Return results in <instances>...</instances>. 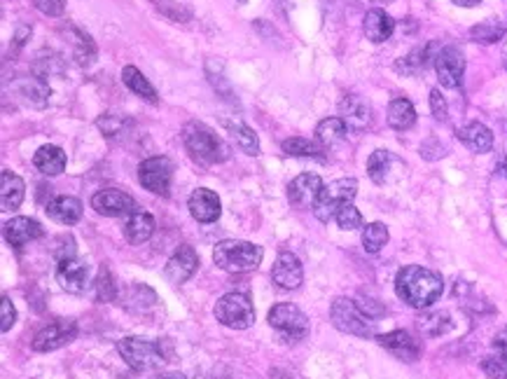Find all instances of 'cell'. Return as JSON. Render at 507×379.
I'll return each mask as SVG.
<instances>
[{
	"instance_id": "obj_50",
	"label": "cell",
	"mask_w": 507,
	"mask_h": 379,
	"mask_svg": "<svg viewBox=\"0 0 507 379\" xmlns=\"http://www.w3.org/2000/svg\"><path fill=\"white\" fill-rule=\"evenodd\" d=\"M155 3H157V5H162V0H155Z\"/></svg>"
},
{
	"instance_id": "obj_49",
	"label": "cell",
	"mask_w": 507,
	"mask_h": 379,
	"mask_svg": "<svg viewBox=\"0 0 507 379\" xmlns=\"http://www.w3.org/2000/svg\"><path fill=\"white\" fill-rule=\"evenodd\" d=\"M503 64H505V68H507V43H505V50H503Z\"/></svg>"
},
{
	"instance_id": "obj_32",
	"label": "cell",
	"mask_w": 507,
	"mask_h": 379,
	"mask_svg": "<svg viewBox=\"0 0 507 379\" xmlns=\"http://www.w3.org/2000/svg\"><path fill=\"white\" fill-rule=\"evenodd\" d=\"M17 89H19L21 97L27 98V104L35 105V108H42L50 101V87L45 85V80L24 78L17 82Z\"/></svg>"
},
{
	"instance_id": "obj_17",
	"label": "cell",
	"mask_w": 507,
	"mask_h": 379,
	"mask_svg": "<svg viewBox=\"0 0 507 379\" xmlns=\"http://www.w3.org/2000/svg\"><path fill=\"white\" fill-rule=\"evenodd\" d=\"M89 276L91 267L85 260H78V258L61 260L59 267H57V282L68 293H85L87 286H89Z\"/></svg>"
},
{
	"instance_id": "obj_48",
	"label": "cell",
	"mask_w": 507,
	"mask_h": 379,
	"mask_svg": "<svg viewBox=\"0 0 507 379\" xmlns=\"http://www.w3.org/2000/svg\"><path fill=\"white\" fill-rule=\"evenodd\" d=\"M157 379H188L182 373H171V375H162V377H157Z\"/></svg>"
},
{
	"instance_id": "obj_37",
	"label": "cell",
	"mask_w": 507,
	"mask_h": 379,
	"mask_svg": "<svg viewBox=\"0 0 507 379\" xmlns=\"http://www.w3.org/2000/svg\"><path fill=\"white\" fill-rule=\"evenodd\" d=\"M94 293H96L98 302H112L118 298V283H115V276L108 267H101L96 275V282H94Z\"/></svg>"
},
{
	"instance_id": "obj_44",
	"label": "cell",
	"mask_w": 507,
	"mask_h": 379,
	"mask_svg": "<svg viewBox=\"0 0 507 379\" xmlns=\"http://www.w3.org/2000/svg\"><path fill=\"white\" fill-rule=\"evenodd\" d=\"M57 249H54V258L57 260H68V258H75V239H73L71 235H64L57 239Z\"/></svg>"
},
{
	"instance_id": "obj_40",
	"label": "cell",
	"mask_w": 507,
	"mask_h": 379,
	"mask_svg": "<svg viewBox=\"0 0 507 379\" xmlns=\"http://www.w3.org/2000/svg\"><path fill=\"white\" fill-rule=\"evenodd\" d=\"M481 370L491 379H507V360L501 356H488L481 360Z\"/></svg>"
},
{
	"instance_id": "obj_16",
	"label": "cell",
	"mask_w": 507,
	"mask_h": 379,
	"mask_svg": "<svg viewBox=\"0 0 507 379\" xmlns=\"http://www.w3.org/2000/svg\"><path fill=\"white\" fill-rule=\"evenodd\" d=\"M320 190H323V178L319 174H302L288 185V202L293 204L295 209H313Z\"/></svg>"
},
{
	"instance_id": "obj_19",
	"label": "cell",
	"mask_w": 507,
	"mask_h": 379,
	"mask_svg": "<svg viewBox=\"0 0 507 379\" xmlns=\"http://www.w3.org/2000/svg\"><path fill=\"white\" fill-rule=\"evenodd\" d=\"M3 235H5V242L12 249H21V246H27V244L42 236V225L38 220H33V218L17 216L3 225Z\"/></svg>"
},
{
	"instance_id": "obj_3",
	"label": "cell",
	"mask_w": 507,
	"mask_h": 379,
	"mask_svg": "<svg viewBox=\"0 0 507 379\" xmlns=\"http://www.w3.org/2000/svg\"><path fill=\"white\" fill-rule=\"evenodd\" d=\"M265 251L257 244L241 242V239H225V242L215 244L213 262L222 272L229 275H243V272H253L260 267Z\"/></svg>"
},
{
	"instance_id": "obj_33",
	"label": "cell",
	"mask_w": 507,
	"mask_h": 379,
	"mask_svg": "<svg viewBox=\"0 0 507 379\" xmlns=\"http://www.w3.org/2000/svg\"><path fill=\"white\" fill-rule=\"evenodd\" d=\"M225 127H227L229 134L234 136L236 145L246 155H260V141H257V134L250 127H246L243 122H225Z\"/></svg>"
},
{
	"instance_id": "obj_12",
	"label": "cell",
	"mask_w": 507,
	"mask_h": 379,
	"mask_svg": "<svg viewBox=\"0 0 507 379\" xmlns=\"http://www.w3.org/2000/svg\"><path fill=\"white\" fill-rule=\"evenodd\" d=\"M435 73L440 78V85L447 89H458L463 85V75H465V57L456 45L442 47L435 54Z\"/></svg>"
},
{
	"instance_id": "obj_45",
	"label": "cell",
	"mask_w": 507,
	"mask_h": 379,
	"mask_svg": "<svg viewBox=\"0 0 507 379\" xmlns=\"http://www.w3.org/2000/svg\"><path fill=\"white\" fill-rule=\"evenodd\" d=\"M356 302H358V307L363 309L365 314L370 316V319H379V316L386 314V309L381 307V305H379L377 300H370V298L365 300V298H363V300H356Z\"/></svg>"
},
{
	"instance_id": "obj_26",
	"label": "cell",
	"mask_w": 507,
	"mask_h": 379,
	"mask_svg": "<svg viewBox=\"0 0 507 379\" xmlns=\"http://www.w3.org/2000/svg\"><path fill=\"white\" fill-rule=\"evenodd\" d=\"M155 235V218L145 213V211H136L131 213L127 225H124V239L131 244V246H141Z\"/></svg>"
},
{
	"instance_id": "obj_22",
	"label": "cell",
	"mask_w": 507,
	"mask_h": 379,
	"mask_svg": "<svg viewBox=\"0 0 507 379\" xmlns=\"http://www.w3.org/2000/svg\"><path fill=\"white\" fill-rule=\"evenodd\" d=\"M363 31L372 43H386L393 35V31H396V21H393V17L386 10L374 7V10L365 14Z\"/></svg>"
},
{
	"instance_id": "obj_52",
	"label": "cell",
	"mask_w": 507,
	"mask_h": 379,
	"mask_svg": "<svg viewBox=\"0 0 507 379\" xmlns=\"http://www.w3.org/2000/svg\"><path fill=\"white\" fill-rule=\"evenodd\" d=\"M505 176H507V164H505Z\"/></svg>"
},
{
	"instance_id": "obj_5",
	"label": "cell",
	"mask_w": 507,
	"mask_h": 379,
	"mask_svg": "<svg viewBox=\"0 0 507 379\" xmlns=\"http://www.w3.org/2000/svg\"><path fill=\"white\" fill-rule=\"evenodd\" d=\"M358 195V181L356 178H339L332 183L323 185L319 199L313 204V216L320 222H330L337 218V213L344 209L346 204H353Z\"/></svg>"
},
{
	"instance_id": "obj_14",
	"label": "cell",
	"mask_w": 507,
	"mask_h": 379,
	"mask_svg": "<svg viewBox=\"0 0 507 379\" xmlns=\"http://www.w3.org/2000/svg\"><path fill=\"white\" fill-rule=\"evenodd\" d=\"M272 279L280 290H297L304 282V269H302V262H299L297 255L290 253V251L279 253L272 267Z\"/></svg>"
},
{
	"instance_id": "obj_7",
	"label": "cell",
	"mask_w": 507,
	"mask_h": 379,
	"mask_svg": "<svg viewBox=\"0 0 507 379\" xmlns=\"http://www.w3.org/2000/svg\"><path fill=\"white\" fill-rule=\"evenodd\" d=\"M215 319L232 330H248L255 323V307L246 293H227L215 302Z\"/></svg>"
},
{
	"instance_id": "obj_39",
	"label": "cell",
	"mask_w": 507,
	"mask_h": 379,
	"mask_svg": "<svg viewBox=\"0 0 507 379\" xmlns=\"http://www.w3.org/2000/svg\"><path fill=\"white\" fill-rule=\"evenodd\" d=\"M334 220H337L339 228L346 229V232H353V229L363 228V213H360L353 204H346L344 209L339 211Z\"/></svg>"
},
{
	"instance_id": "obj_31",
	"label": "cell",
	"mask_w": 507,
	"mask_h": 379,
	"mask_svg": "<svg viewBox=\"0 0 507 379\" xmlns=\"http://www.w3.org/2000/svg\"><path fill=\"white\" fill-rule=\"evenodd\" d=\"M346 134H349V127H346V122L342 118H327L316 127V138H319V143L326 145V148L344 143Z\"/></svg>"
},
{
	"instance_id": "obj_41",
	"label": "cell",
	"mask_w": 507,
	"mask_h": 379,
	"mask_svg": "<svg viewBox=\"0 0 507 379\" xmlns=\"http://www.w3.org/2000/svg\"><path fill=\"white\" fill-rule=\"evenodd\" d=\"M14 321H17V309H14L12 300L3 295V300H0V330L7 333L14 326Z\"/></svg>"
},
{
	"instance_id": "obj_42",
	"label": "cell",
	"mask_w": 507,
	"mask_h": 379,
	"mask_svg": "<svg viewBox=\"0 0 507 379\" xmlns=\"http://www.w3.org/2000/svg\"><path fill=\"white\" fill-rule=\"evenodd\" d=\"M33 5L47 17H61L65 12V0H33Z\"/></svg>"
},
{
	"instance_id": "obj_25",
	"label": "cell",
	"mask_w": 507,
	"mask_h": 379,
	"mask_svg": "<svg viewBox=\"0 0 507 379\" xmlns=\"http://www.w3.org/2000/svg\"><path fill=\"white\" fill-rule=\"evenodd\" d=\"M27 185L21 181L17 174H12L10 169L0 171V204H3V211H17L24 202V192Z\"/></svg>"
},
{
	"instance_id": "obj_46",
	"label": "cell",
	"mask_w": 507,
	"mask_h": 379,
	"mask_svg": "<svg viewBox=\"0 0 507 379\" xmlns=\"http://www.w3.org/2000/svg\"><path fill=\"white\" fill-rule=\"evenodd\" d=\"M494 349H495V353L501 356V359L507 360V328H503V330H498V333H495Z\"/></svg>"
},
{
	"instance_id": "obj_24",
	"label": "cell",
	"mask_w": 507,
	"mask_h": 379,
	"mask_svg": "<svg viewBox=\"0 0 507 379\" xmlns=\"http://www.w3.org/2000/svg\"><path fill=\"white\" fill-rule=\"evenodd\" d=\"M47 216L59 225H75L82 218V202L78 197L61 195L47 204Z\"/></svg>"
},
{
	"instance_id": "obj_2",
	"label": "cell",
	"mask_w": 507,
	"mask_h": 379,
	"mask_svg": "<svg viewBox=\"0 0 507 379\" xmlns=\"http://www.w3.org/2000/svg\"><path fill=\"white\" fill-rule=\"evenodd\" d=\"M182 143H185L189 158L202 166L229 159V145L204 122H188L182 127Z\"/></svg>"
},
{
	"instance_id": "obj_43",
	"label": "cell",
	"mask_w": 507,
	"mask_h": 379,
	"mask_svg": "<svg viewBox=\"0 0 507 379\" xmlns=\"http://www.w3.org/2000/svg\"><path fill=\"white\" fill-rule=\"evenodd\" d=\"M430 108H433V115H435L437 122H447L449 108L440 89H433V92H430Z\"/></svg>"
},
{
	"instance_id": "obj_10",
	"label": "cell",
	"mask_w": 507,
	"mask_h": 379,
	"mask_svg": "<svg viewBox=\"0 0 507 379\" xmlns=\"http://www.w3.org/2000/svg\"><path fill=\"white\" fill-rule=\"evenodd\" d=\"M138 181L152 195L169 197L171 181H173V162L169 158H148L138 166Z\"/></svg>"
},
{
	"instance_id": "obj_18",
	"label": "cell",
	"mask_w": 507,
	"mask_h": 379,
	"mask_svg": "<svg viewBox=\"0 0 507 379\" xmlns=\"http://www.w3.org/2000/svg\"><path fill=\"white\" fill-rule=\"evenodd\" d=\"M188 209L196 222L209 225V222H215L218 218H220V213H222L220 197L215 195L213 190L199 188V190H195L192 195H189Z\"/></svg>"
},
{
	"instance_id": "obj_13",
	"label": "cell",
	"mask_w": 507,
	"mask_h": 379,
	"mask_svg": "<svg viewBox=\"0 0 507 379\" xmlns=\"http://www.w3.org/2000/svg\"><path fill=\"white\" fill-rule=\"evenodd\" d=\"M377 342L386 352H390L397 360L414 363L421 359V342L410 333V330H393V333L379 335Z\"/></svg>"
},
{
	"instance_id": "obj_9",
	"label": "cell",
	"mask_w": 507,
	"mask_h": 379,
	"mask_svg": "<svg viewBox=\"0 0 507 379\" xmlns=\"http://www.w3.org/2000/svg\"><path fill=\"white\" fill-rule=\"evenodd\" d=\"M75 337H78V323L73 319H57L52 321L50 326H45L42 330L35 333V337H33L31 342V349L38 353L57 352V349L71 344Z\"/></svg>"
},
{
	"instance_id": "obj_36",
	"label": "cell",
	"mask_w": 507,
	"mask_h": 379,
	"mask_svg": "<svg viewBox=\"0 0 507 379\" xmlns=\"http://www.w3.org/2000/svg\"><path fill=\"white\" fill-rule=\"evenodd\" d=\"M388 228H386L384 222H370V225L363 229V249L367 251V253H379V251L388 244Z\"/></svg>"
},
{
	"instance_id": "obj_4",
	"label": "cell",
	"mask_w": 507,
	"mask_h": 379,
	"mask_svg": "<svg viewBox=\"0 0 507 379\" xmlns=\"http://www.w3.org/2000/svg\"><path fill=\"white\" fill-rule=\"evenodd\" d=\"M118 352L124 363L136 370V373H150L166 366V353H164L162 342L148 340V337H122L118 342Z\"/></svg>"
},
{
	"instance_id": "obj_20",
	"label": "cell",
	"mask_w": 507,
	"mask_h": 379,
	"mask_svg": "<svg viewBox=\"0 0 507 379\" xmlns=\"http://www.w3.org/2000/svg\"><path fill=\"white\" fill-rule=\"evenodd\" d=\"M339 112H342V120L346 122V127L353 131H365L372 122V108L365 98L356 97V94H346L339 104Z\"/></svg>"
},
{
	"instance_id": "obj_34",
	"label": "cell",
	"mask_w": 507,
	"mask_h": 379,
	"mask_svg": "<svg viewBox=\"0 0 507 379\" xmlns=\"http://www.w3.org/2000/svg\"><path fill=\"white\" fill-rule=\"evenodd\" d=\"M417 326L423 335H428V337H440V335L451 330V316H449L447 312H430V314L419 316Z\"/></svg>"
},
{
	"instance_id": "obj_11",
	"label": "cell",
	"mask_w": 507,
	"mask_h": 379,
	"mask_svg": "<svg viewBox=\"0 0 507 379\" xmlns=\"http://www.w3.org/2000/svg\"><path fill=\"white\" fill-rule=\"evenodd\" d=\"M91 209L96 211L98 216H108V218H122V216H131L136 213V199L124 192V190L118 188H108V190H98L96 195L91 197Z\"/></svg>"
},
{
	"instance_id": "obj_1",
	"label": "cell",
	"mask_w": 507,
	"mask_h": 379,
	"mask_svg": "<svg viewBox=\"0 0 507 379\" xmlns=\"http://www.w3.org/2000/svg\"><path fill=\"white\" fill-rule=\"evenodd\" d=\"M396 293L411 309H428L444 293L442 276L421 265H407L397 272Z\"/></svg>"
},
{
	"instance_id": "obj_23",
	"label": "cell",
	"mask_w": 507,
	"mask_h": 379,
	"mask_svg": "<svg viewBox=\"0 0 507 379\" xmlns=\"http://www.w3.org/2000/svg\"><path fill=\"white\" fill-rule=\"evenodd\" d=\"M396 166H403V162L388 151H374L367 159V174L377 185H386L390 181H396Z\"/></svg>"
},
{
	"instance_id": "obj_35",
	"label": "cell",
	"mask_w": 507,
	"mask_h": 379,
	"mask_svg": "<svg viewBox=\"0 0 507 379\" xmlns=\"http://www.w3.org/2000/svg\"><path fill=\"white\" fill-rule=\"evenodd\" d=\"M283 152L286 155H290V158H313V159H323V155H320V145L316 143V141H311V138H304V136H293L288 138V141H283Z\"/></svg>"
},
{
	"instance_id": "obj_28",
	"label": "cell",
	"mask_w": 507,
	"mask_h": 379,
	"mask_svg": "<svg viewBox=\"0 0 507 379\" xmlns=\"http://www.w3.org/2000/svg\"><path fill=\"white\" fill-rule=\"evenodd\" d=\"M388 125L393 127L396 131H407L414 127L417 122V111H414V104H411L410 98H393L388 104Z\"/></svg>"
},
{
	"instance_id": "obj_29",
	"label": "cell",
	"mask_w": 507,
	"mask_h": 379,
	"mask_svg": "<svg viewBox=\"0 0 507 379\" xmlns=\"http://www.w3.org/2000/svg\"><path fill=\"white\" fill-rule=\"evenodd\" d=\"M122 82L129 87L131 92L136 94V97L145 98V101H150V104H157V101H159V98H157V89L150 85V80L145 78L143 73L138 71L136 66H124Z\"/></svg>"
},
{
	"instance_id": "obj_38",
	"label": "cell",
	"mask_w": 507,
	"mask_h": 379,
	"mask_svg": "<svg viewBox=\"0 0 507 379\" xmlns=\"http://www.w3.org/2000/svg\"><path fill=\"white\" fill-rule=\"evenodd\" d=\"M428 54H430V47H417L414 52L407 54V57H403V59L397 61V71L400 73H421L423 68H426V64H428Z\"/></svg>"
},
{
	"instance_id": "obj_51",
	"label": "cell",
	"mask_w": 507,
	"mask_h": 379,
	"mask_svg": "<svg viewBox=\"0 0 507 379\" xmlns=\"http://www.w3.org/2000/svg\"><path fill=\"white\" fill-rule=\"evenodd\" d=\"M377 3H386V0H377Z\"/></svg>"
},
{
	"instance_id": "obj_47",
	"label": "cell",
	"mask_w": 507,
	"mask_h": 379,
	"mask_svg": "<svg viewBox=\"0 0 507 379\" xmlns=\"http://www.w3.org/2000/svg\"><path fill=\"white\" fill-rule=\"evenodd\" d=\"M451 3L458 7H477L480 3H484V0H451Z\"/></svg>"
},
{
	"instance_id": "obj_30",
	"label": "cell",
	"mask_w": 507,
	"mask_h": 379,
	"mask_svg": "<svg viewBox=\"0 0 507 379\" xmlns=\"http://www.w3.org/2000/svg\"><path fill=\"white\" fill-rule=\"evenodd\" d=\"M505 33L507 21L494 17V19L481 21V24L470 28V40H472V43H481V45H494V43H501Z\"/></svg>"
},
{
	"instance_id": "obj_53",
	"label": "cell",
	"mask_w": 507,
	"mask_h": 379,
	"mask_svg": "<svg viewBox=\"0 0 507 379\" xmlns=\"http://www.w3.org/2000/svg\"><path fill=\"white\" fill-rule=\"evenodd\" d=\"M239 3H246V0H239Z\"/></svg>"
},
{
	"instance_id": "obj_21",
	"label": "cell",
	"mask_w": 507,
	"mask_h": 379,
	"mask_svg": "<svg viewBox=\"0 0 507 379\" xmlns=\"http://www.w3.org/2000/svg\"><path fill=\"white\" fill-rule=\"evenodd\" d=\"M456 136L461 141L468 151L477 152V155H484L494 148V134L488 129L487 125H481V122H468L465 127L456 131Z\"/></svg>"
},
{
	"instance_id": "obj_27",
	"label": "cell",
	"mask_w": 507,
	"mask_h": 379,
	"mask_svg": "<svg viewBox=\"0 0 507 379\" xmlns=\"http://www.w3.org/2000/svg\"><path fill=\"white\" fill-rule=\"evenodd\" d=\"M33 164L40 174L45 176H59L61 171L65 169V152L61 151L59 145H42L35 158H33Z\"/></svg>"
},
{
	"instance_id": "obj_15",
	"label": "cell",
	"mask_w": 507,
	"mask_h": 379,
	"mask_svg": "<svg viewBox=\"0 0 507 379\" xmlns=\"http://www.w3.org/2000/svg\"><path fill=\"white\" fill-rule=\"evenodd\" d=\"M196 269H199V255H196V251L192 246H181V249H176V253L171 255L169 262H166L164 276H166V282L178 286V283L189 282L196 275Z\"/></svg>"
},
{
	"instance_id": "obj_6",
	"label": "cell",
	"mask_w": 507,
	"mask_h": 379,
	"mask_svg": "<svg viewBox=\"0 0 507 379\" xmlns=\"http://www.w3.org/2000/svg\"><path fill=\"white\" fill-rule=\"evenodd\" d=\"M330 319L337 330L346 335H356V337H372L374 335V323L377 321L370 319L363 309L358 307V302L351 298H337L330 307Z\"/></svg>"
},
{
	"instance_id": "obj_8",
	"label": "cell",
	"mask_w": 507,
	"mask_h": 379,
	"mask_svg": "<svg viewBox=\"0 0 507 379\" xmlns=\"http://www.w3.org/2000/svg\"><path fill=\"white\" fill-rule=\"evenodd\" d=\"M269 326L276 330V333L283 337V340H304L309 335V316L297 307V305H290V302H280L276 307L269 312Z\"/></svg>"
}]
</instances>
